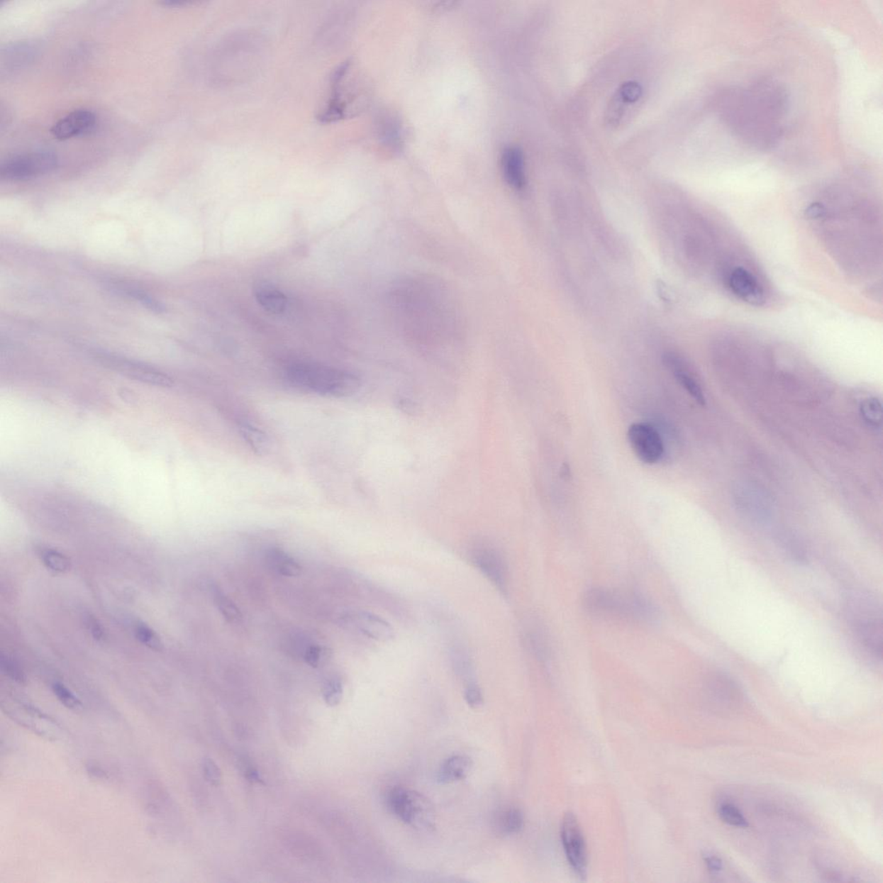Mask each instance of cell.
Returning a JSON list of instances; mask_svg holds the SVG:
<instances>
[{"instance_id":"6da1fadb","label":"cell","mask_w":883,"mask_h":883,"mask_svg":"<svg viewBox=\"0 0 883 883\" xmlns=\"http://www.w3.org/2000/svg\"><path fill=\"white\" fill-rule=\"evenodd\" d=\"M718 106L723 121L749 145L768 150L782 138L789 97L774 79H761L747 87L723 90Z\"/></svg>"},{"instance_id":"7a4b0ae2","label":"cell","mask_w":883,"mask_h":883,"mask_svg":"<svg viewBox=\"0 0 883 883\" xmlns=\"http://www.w3.org/2000/svg\"><path fill=\"white\" fill-rule=\"evenodd\" d=\"M284 375L291 386L325 396L350 397L361 387V381L352 373L310 363H294Z\"/></svg>"},{"instance_id":"3957f363","label":"cell","mask_w":883,"mask_h":883,"mask_svg":"<svg viewBox=\"0 0 883 883\" xmlns=\"http://www.w3.org/2000/svg\"><path fill=\"white\" fill-rule=\"evenodd\" d=\"M583 603L589 612L654 623L658 621V610L649 599L633 592L594 587L584 595Z\"/></svg>"},{"instance_id":"277c9868","label":"cell","mask_w":883,"mask_h":883,"mask_svg":"<svg viewBox=\"0 0 883 883\" xmlns=\"http://www.w3.org/2000/svg\"><path fill=\"white\" fill-rule=\"evenodd\" d=\"M386 801L390 812L405 824L419 830L433 828V806L421 793L403 787H394L387 793Z\"/></svg>"},{"instance_id":"5b68a950","label":"cell","mask_w":883,"mask_h":883,"mask_svg":"<svg viewBox=\"0 0 883 883\" xmlns=\"http://www.w3.org/2000/svg\"><path fill=\"white\" fill-rule=\"evenodd\" d=\"M57 155L53 152L39 150L16 155L0 167V177L6 181H26L42 177L57 169Z\"/></svg>"},{"instance_id":"8992f818","label":"cell","mask_w":883,"mask_h":883,"mask_svg":"<svg viewBox=\"0 0 883 883\" xmlns=\"http://www.w3.org/2000/svg\"><path fill=\"white\" fill-rule=\"evenodd\" d=\"M470 558L475 568L502 593L509 584V567L504 555L492 543L479 541L470 550Z\"/></svg>"},{"instance_id":"52a82bcc","label":"cell","mask_w":883,"mask_h":883,"mask_svg":"<svg viewBox=\"0 0 883 883\" xmlns=\"http://www.w3.org/2000/svg\"><path fill=\"white\" fill-rule=\"evenodd\" d=\"M561 839L567 860L579 877L585 878L587 872V850L585 838L577 818L572 813L563 816L561 824Z\"/></svg>"},{"instance_id":"ba28073f","label":"cell","mask_w":883,"mask_h":883,"mask_svg":"<svg viewBox=\"0 0 883 883\" xmlns=\"http://www.w3.org/2000/svg\"><path fill=\"white\" fill-rule=\"evenodd\" d=\"M627 438L633 453L642 462L652 465L662 460L665 443L660 433L650 423H633L627 431Z\"/></svg>"},{"instance_id":"9c48e42d","label":"cell","mask_w":883,"mask_h":883,"mask_svg":"<svg viewBox=\"0 0 883 883\" xmlns=\"http://www.w3.org/2000/svg\"><path fill=\"white\" fill-rule=\"evenodd\" d=\"M95 357L104 365L110 366L111 369L137 381L163 387H170L174 384L173 379L169 375L145 363L106 352H96Z\"/></svg>"},{"instance_id":"30bf717a","label":"cell","mask_w":883,"mask_h":883,"mask_svg":"<svg viewBox=\"0 0 883 883\" xmlns=\"http://www.w3.org/2000/svg\"><path fill=\"white\" fill-rule=\"evenodd\" d=\"M343 621L365 636L377 641L389 642L394 637V630L389 622L366 611L348 613L343 615Z\"/></svg>"},{"instance_id":"8fae6325","label":"cell","mask_w":883,"mask_h":883,"mask_svg":"<svg viewBox=\"0 0 883 883\" xmlns=\"http://www.w3.org/2000/svg\"><path fill=\"white\" fill-rule=\"evenodd\" d=\"M22 710V713L8 711L7 713L18 724L32 731L39 736L48 739H57L60 733L62 732V727L57 724V722L43 713L41 711L28 706H23Z\"/></svg>"},{"instance_id":"7c38bea8","label":"cell","mask_w":883,"mask_h":883,"mask_svg":"<svg viewBox=\"0 0 883 883\" xmlns=\"http://www.w3.org/2000/svg\"><path fill=\"white\" fill-rule=\"evenodd\" d=\"M95 125L96 117L91 111L76 110L55 123L50 133L55 139L64 141L89 133Z\"/></svg>"},{"instance_id":"4fadbf2b","label":"cell","mask_w":883,"mask_h":883,"mask_svg":"<svg viewBox=\"0 0 883 883\" xmlns=\"http://www.w3.org/2000/svg\"><path fill=\"white\" fill-rule=\"evenodd\" d=\"M731 291L742 301L751 305H762L765 302V291L758 279L744 267H735L727 278Z\"/></svg>"},{"instance_id":"5bb4252c","label":"cell","mask_w":883,"mask_h":883,"mask_svg":"<svg viewBox=\"0 0 883 883\" xmlns=\"http://www.w3.org/2000/svg\"><path fill=\"white\" fill-rule=\"evenodd\" d=\"M643 87L637 82L630 81L623 83L607 108L606 118L610 126H617L621 121L627 108L638 101L642 97Z\"/></svg>"},{"instance_id":"9a60e30c","label":"cell","mask_w":883,"mask_h":883,"mask_svg":"<svg viewBox=\"0 0 883 883\" xmlns=\"http://www.w3.org/2000/svg\"><path fill=\"white\" fill-rule=\"evenodd\" d=\"M856 631L859 640L874 657L882 658V622L872 615L864 614L857 618Z\"/></svg>"},{"instance_id":"2e32d148","label":"cell","mask_w":883,"mask_h":883,"mask_svg":"<svg viewBox=\"0 0 883 883\" xmlns=\"http://www.w3.org/2000/svg\"><path fill=\"white\" fill-rule=\"evenodd\" d=\"M663 362L668 369L672 372L675 379L683 389H684L691 395L699 405L705 406L706 397L704 391L697 379L690 374L687 369L684 362L673 353H667L663 357Z\"/></svg>"},{"instance_id":"e0dca14e","label":"cell","mask_w":883,"mask_h":883,"mask_svg":"<svg viewBox=\"0 0 883 883\" xmlns=\"http://www.w3.org/2000/svg\"><path fill=\"white\" fill-rule=\"evenodd\" d=\"M706 688L710 697L721 705H733L741 697L737 683L725 673L715 672L711 674L707 679Z\"/></svg>"},{"instance_id":"ac0fdd59","label":"cell","mask_w":883,"mask_h":883,"mask_svg":"<svg viewBox=\"0 0 883 883\" xmlns=\"http://www.w3.org/2000/svg\"><path fill=\"white\" fill-rule=\"evenodd\" d=\"M503 174L511 187L521 190L526 185L524 157L518 148L510 147L502 155Z\"/></svg>"},{"instance_id":"d6986e66","label":"cell","mask_w":883,"mask_h":883,"mask_svg":"<svg viewBox=\"0 0 883 883\" xmlns=\"http://www.w3.org/2000/svg\"><path fill=\"white\" fill-rule=\"evenodd\" d=\"M472 761L463 755H455L446 759L439 768L437 779L442 784L463 780L472 769Z\"/></svg>"},{"instance_id":"ffe728a7","label":"cell","mask_w":883,"mask_h":883,"mask_svg":"<svg viewBox=\"0 0 883 883\" xmlns=\"http://www.w3.org/2000/svg\"><path fill=\"white\" fill-rule=\"evenodd\" d=\"M450 662L454 672L465 681L466 685L475 682L474 662L465 647L455 645L451 648Z\"/></svg>"},{"instance_id":"44dd1931","label":"cell","mask_w":883,"mask_h":883,"mask_svg":"<svg viewBox=\"0 0 883 883\" xmlns=\"http://www.w3.org/2000/svg\"><path fill=\"white\" fill-rule=\"evenodd\" d=\"M267 560L271 568L283 577H294L301 574V565L282 550H270L267 552Z\"/></svg>"},{"instance_id":"7402d4cb","label":"cell","mask_w":883,"mask_h":883,"mask_svg":"<svg viewBox=\"0 0 883 883\" xmlns=\"http://www.w3.org/2000/svg\"><path fill=\"white\" fill-rule=\"evenodd\" d=\"M255 296L260 305L270 313L281 314L287 309L286 295L273 287H260Z\"/></svg>"},{"instance_id":"603a6c76","label":"cell","mask_w":883,"mask_h":883,"mask_svg":"<svg viewBox=\"0 0 883 883\" xmlns=\"http://www.w3.org/2000/svg\"><path fill=\"white\" fill-rule=\"evenodd\" d=\"M240 433L242 434L245 440L249 443L251 449H253L258 454L266 453L270 449L269 438L265 433L260 430L258 427L251 425L250 423L243 422L239 425Z\"/></svg>"},{"instance_id":"cb8c5ba5","label":"cell","mask_w":883,"mask_h":883,"mask_svg":"<svg viewBox=\"0 0 883 883\" xmlns=\"http://www.w3.org/2000/svg\"><path fill=\"white\" fill-rule=\"evenodd\" d=\"M213 596L216 606H217L219 612H221L227 622L231 623V624H238V623L241 622L243 619L241 611L235 604L233 599L227 596L226 594H223L217 587H215L213 589Z\"/></svg>"},{"instance_id":"d4e9b609","label":"cell","mask_w":883,"mask_h":883,"mask_svg":"<svg viewBox=\"0 0 883 883\" xmlns=\"http://www.w3.org/2000/svg\"><path fill=\"white\" fill-rule=\"evenodd\" d=\"M35 47L29 45V43H21L18 46H14L7 49L6 59H2V63L7 62V69L11 67V70L15 67L26 66L29 63L34 55H37Z\"/></svg>"},{"instance_id":"484cf974","label":"cell","mask_w":883,"mask_h":883,"mask_svg":"<svg viewBox=\"0 0 883 883\" xmlns=\"http://www.w3.org/2000/svg\"><path fill=\"white\" fill-rule=\"evenodd\" d=\"M498 829L505 835L517 834L525 824L524 815L518 809H509L503 812L498 818Z\"/></svg>"},{"instance_id":"4316f807","label":"cell","mask_w":883,"mask_h":883,"mask_svg":"<svg viewBox=\"0 0 883 883\" xmlns=\"http://www.w3.org/2000/svg\"><path fill=\"white\" fill-rule=\"evenodd\" d=\"M527 645L534 654L539 661L543 665L548 667L550 659V650L545 635L540 633V630L533 628L526 634Z\"/></svg>"},{"instance_id":"83f0119b","label":"cell","mask_w":883,"mask_h":883,"mask_svg":"<svg viewBox=\"0 0 883 883\" xmlns=\"http://www.w3.org/2000/svg\"><path fill=\"white\" fill-rule=\"evenodd\" d=\"M779 545L783 553L791 562L798 565H805L809 562V554L806 548L797 539L789 536L779 538Z\"/></svg>"},{"instance_id":"f1b7e54d","label":"cell","mask_w":883,"mask_h":883,"mask_svg":"<svg viewBox=\"0 0 883 883\" xmlns=\"http://www.w3.org/2000/svg\"><path fill=\"white\" fill-rule=\"evenodd\" d=\"M860 414L864 421L872 428H880L882 423V407L877 398H867L861 402Z\"/></svg>"},{"instance_id":"f546056e","label":"cell","mask_w":883,"mask_h":883,"mask_svg":"<svg viewBox=\"0 0 883 883\" xmlns=\"http://www.w3.org/2000/svg\"><path fill=\"white\" fill-rule=\"evenodd\" d=\"M42 560L48 569L57 573L67 572L71 568V562L67 555L58 550L48 549L42 554Z\"/></svg>"},{"instance_id":"4dcf8cb0","label":"cell","mask_w":883,"mask_h":883,"mask_svg":"<svg viewBox=\"0 0 883 883\" xmlns=\"http://www.w3.org/2000/svg\"><path fill=\"white\" fill-rule=\"evenodd\" d=\"M343 694V687L340 679L338 677H331L323 682L322 687V694L323 701L330 706H335L341 702Z\"/></svg>"},{"instance_id":"1f68e13d","label":"cell","mask_w":883,"mask_h":883,"mask_svg":"<svg viewBox=\"0 0 883 883\" xmlns=\"http://www.w3.org/2000/svg\"><path fill=\"white\" fill-rule=\"evenodd\" d=\"M718 816L721 820L730 826L735 827H740V828H747L749 823L747 821L744 815L740 812L736 806L730 803H725L719 806Z\"/></svg>"},{"instance_id":"d6a6232c","label":"cell","mask_w":883,"mask_h":883,"mask_svg":"<svg viewBox=\"0 0 883 883\" xmlns=\"http://www.w3.org/2000/svg\"><path fill=\"white\" fill-rule=\"evenodd\" d=\"M135 637L143 645L155 651H161L163 648L161 638L150 627L145 624H138L135 628Z\"/></svg>"},{"instance_id":"836d02e7","label":"cell","mask_w":883,"mask_h":883,"mask_svg":"<svg viewBox=\"0 0 883 883\" xmlns=\"http://www.w3.org/2000/svg\"><path fill=\"white\" fill-rule=\"evenodd\" d=\"M55 696L62 704L71 710L77 711L82 709V703L71 691L61 682H55L52 686Z\"/></svg>"},{"instance_id":"e575fe53","label":"cell","mask_w":883,"mask_h":883,"mask_svg":"<svg viewBox=\"0 0 883 883\" xmlns=\"http://www.w3.org/2000/svg\"><path fill=\"white\" fill-rule=\"evenodd\" d=\"M1 668L3 672L11 680L18 683H25L26 677L25 673L18 665V662L14 660L13 657L8 656V655L2 654L1 656Z\"/></svg>"},{"instance_id":"d590c367","label":"cell","mask_w":883,"mask_h":883,"mask_svg":"<svg viewBox=\"0 0 883 883\" xmlns=\"http://www.w3.org/2000/svg\"><path fill=\"white\" fill-rule=\"evenodd\" d=\"M327 653V649L318 645H313L307 647L303 654V659L311 668H318L326 660Z\"/></svg>"},{"instance_id":"8d00e7d4","label":"cell","mask_w":883,"mask_h":883,"mask_svg":"<svg viewBox=\"0 0 883 883\" xmlns=\"http://www.w3.org/2000/svg\"><path fill=\"white\" fill-rule=\"evenodd\" d=\"M126 294L129 295L130 298L141 303L146 309L155 311V313H162L165 311V307H163L162 304L158 302L157 299L151 298L145 291L129 289L126 290Z\"/></svg>"},{"instance_id":"74e56055","label":"cell","mask_w":883,"mask_h":883,"mask_svg":"<svg viewBox=\"0 0 883 883\" xmlns=\"http://www.w3.org/2000/svg\"><path fill=\"white\" fill-rule=\"evenodd\" d=\"M465 699L467 706L473 709H479L484 703V698L482 689L477 685V682L470 683L465 687Z\"/></svg>"},{"instance_id":"f35d334b","label":"cell","mask_w":883,"mask_h":883,"mask_svg":"<svg viewBox=\"0 0 883 883\" xmlns=\"http://www.w3.org/2000/svg\"><path fill=\"white\" fill-rule=\"evenodd\" d=\"M202 770L204 777L213 786H218L222 781V774L217 765L211 758L203 760Z\"/></svg>"},{"instance_id":"ab89813d","label":"cell","mask_w":883,"mask_h":883,"mask_svg":"<svg viewBox=\"0 0 883 883\" xmlns=\"http://www.w3.org/2000/svg\"><path fill=\"white\" fill-rule=\"evenodd\" d=\"M86 624L87 628H89L91 634V636H93L96 640H104V638H106L105 631H104L101 625L99 624L98 619H96L94 617L91 616V615H89V616L86 618Z\"/></svg>"},{"instance_id":"60d3db41","label":"cell","mask_w":883,"mask_h":883,"mask_svg":"<svg viewBox=\"0 0 883 883\" xmlns=\"http://www.w3.org/2000/svg\"><path fill=\"white\" fill-rule=\"evenodd\" d=\"M826 210L825 206L821 203H813L806 209V217L812 219H818L824 217Z\"/></svg>"},{"instance_id":"b9f144b4","label":"cell","mask_w":883,"mask_h":883,"mask_svg":"<svg viewBox=\"0 0 883 883\" xmlns=\"http://www.w3.org/2000/svg\"><path fill=\"white\" fill-rule=\"evenodd\" d=\"M705 862L707 868H709L712 873H718L723 868L722 861L721 860V858L717 857L707 856L705 857Z\"/></svg>"},{"instance_id":"7bdbcfd3","label":"cell","mask_w":883,"mask_h":883,"mask_svg":"<svg viewBox=\"0 0 883 883\" xmlns=\"http://www.w3.org/2000/svg\"><path fill=\"white\" fill-rule=\"evenodd\" d=\"M87 772H89L91 777H94L95 778L106 779L108 777L107 773L106 772V771L104 770L101 768V767H99L98 765L90 764L89 765L87 766Z\"/></svg>"},{"instance_id":"ee69618b","label":"cell","mask_w":883,"mask_h":883,"mask_svg":"<svg viewBox=\"0 0 883 883\" xmlns=\"http://www.w3.org/2000/svg\"><path fill=\"white\" fill-rule=\"evenodd\" d=\"M562 475L563 478L570 477V470L568 465H565L562 466Z\"/></svg>"}]
</instances>
